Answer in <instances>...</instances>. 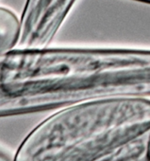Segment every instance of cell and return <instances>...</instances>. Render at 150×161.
<instances>
[{
	"label": "cell",
	"mask_w": 150,
	"mask_h": 161,
	"mask_svg": "<svg viewBox=\"0 0 150 161\" xmlns=\"http://www.w3.org/2000/svg\"><path fill=\"white\" fill-rule=\"evenodd\" d=\"M19 37L20 19L10 9L0 7V53L17 47Z\"/></svg>",
	"instance_id": "3957f363"
},
{
	"label": "cell",
	"mask_w": 150,
	"mask_h": 161,
	"mask_svg": "<svg viewBox=\"0 0 150 161\" xmlns=\"http://www.w3.org/2000/svg\"><path fill=\"white\" fill-rule=\"evenodd\" d=\"M0 161H15V151L0 142Z\"/></svg>",
	"instance_id": "277c9868"
},
{
	"label": "cell",
	"mask_w": 150,
	"mask_h": 161,
	"mask_svg": "<svg viewBox=\"0 0 150 161\" xmlns=\"http://www.w3.org/2000/svg\"><path fill=\"white\" fill-rule=\"evenodd\" d=\"M15 161H150V98H105L58 109L26 136Z\"/></svg>",
	"instance_id": "6da1fadb"
},
{
	"label": "cell",
	"mask_w": 150,
	"mask_h": 161,
	"mask_svg": "<svg viewBox=\"0 0 150 161\" xmlns=\"http://www.w3.org/2000/svg\"><path fill=\"white\" fill-rule=\"evenodd\" d=\"M79 0H27L20 18L17 47H50Z\"/></svg>",
	"instance_id": "7a4b0ae2"
}]
</instances>
